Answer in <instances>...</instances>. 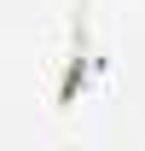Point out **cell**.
<instances>
[{"label": "cell", "mask_w": 145, "mask_h": 151, "mask_svg": "<svg viewBox=\"0 0 145 151\" xmlns=\"http://www.w3.org/2000/svg\"><path fill=\"white\" fill-rule=\"evenodd\" d=\"M99 76H105V41L93 23V0H70V29H64V52H58V111H75Z\"/></svg>", "instance_id": "cell-1"}]
</instances>
